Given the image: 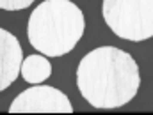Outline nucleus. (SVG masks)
<instances>
[{
  "label": "nucleus",
  "instance_id": "nucleus-1",
  "mask_svg": "<svg viewBox=\"0 0 153 115\" xmlns=\"http://www.w3.org/2000/svg\"><path fill=\"white\" fill-rule=\"evenodd\" d=\"M139 66L128 51L100 46L78 64L76 87L94 108H117L132 101L139 90Z\"/></svg>",
  "mask_w": 153,
  "mask_h": 115
},
{
  "label": "nucleus",
  "instance_id": "nucleus-2",
  "mask_svg": "<svg viewBox=\"0 0 153 115\" xmlns=\"http://www.w3.org/2000/svg\"><path fill=\"white\" fill-rule=\"evenodd\" d=\"M84 29V14L71 0H45L29 18L27 36L45 57H62L76 46Z\"/></svg>",
  "mask_w": 153,
  "mask_h": 115
},
{
  "label": "nucleus",
  "instance_id": "nucleus-3",
  "mask_svg": "<svg viewBox=\"0 0 153 115\" xmlns=\"http://www.w3.org/2000/svg\"><path fill=\"white\" fill-rule=\"evenodd\" d=\"M102 12L121 39L137 42L153 37V0H103Z\"/></svg>",
  "mask_w": 153,
  "mask_h": 115
},
{
  "label": "nucleus",
  "instance_id": "nucleus-4",
  "mask_svg": "<svg viewBox=\"0 0 153 115\" xmlns=\"http://www.w3.org/2000/svg\"><path fill=\"white\" fill-rule=\"evenodd\" d=\"M11 114H30V112H55V114H71L73 106L64 92L50 85H39L23 90L14 97L9 106Z\"/></svg>",
  "mask_w": 153,
  "mask_h": 115
},
{
  "label": "nucleus",
  "instance_id": "nucleus-5",
  "mask_svg": "<svg viewBox=\"0 0 153 115\" xmlns=\"http://www.w3.org/2000/svg\"><path fill=\"white\" fill-rule=\"evenodd\" d=\"M23 51L11 32L0 29V92L5 90L20 75Z\"/></svg>",
  "mask_w": 153,
  "mask_h": 115
},
{
  "label": "nucleus",
  "instance_id": "nucleus-6",
  "mask_svg": "<svg viewBox=\"0 0 153 115\" xmlns=\"http://www.w3.org/2000/svg\"><path fill=\"white\" fill-rule=\"evenodd\" d=\"M20 73L23 80L27 83H43L46 78L52 75V66L48 62L46 57H41V55H29L22 60V66H20Z\"/></svg>",
  "mask_w": 153,
  "mask_h": 115
},
{
  "label": "nucleus",
  "instance_id": "nucleus-7",
  "mask_svg": "<svg viewBox=\"0 0 153 115\" xmlns=\"http://www.w3.org/2000/svg\"><path fill=\"white\" fill-rule=\"evenodd\" d=\"M34 0H0V9L5 11H22L32 5Z\"/></svg>",
  "mask_w": 153,
  "mask_h": 115
}]
</instances>
